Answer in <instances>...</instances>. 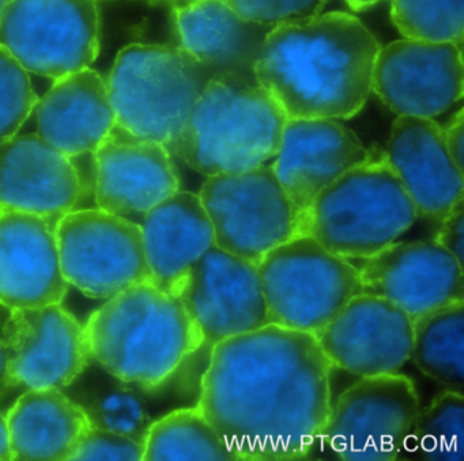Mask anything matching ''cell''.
<instances>
[{
  "label": "cell",
  "instance_id": "obj_1",
  "mask_svg": "<svg viewBox=\"0 0 464 461\" xmlns=\"http://www.w3.org/2000/svg\"><path fill=\"white\" fill-rule=\"evenodd\" d=\"M331 370L314 335L267 324L211 347L197 406L238 461L304 460L330 414Z\"/></svg>",
  "mask_w": 464,
  "mask_h": 461
},
{
  "label": "cell",
  "instance_id": "obj_2",
  "mask_svg": "<svg viewBox=\"0 0 464 461\" xmlns=\"http://www.w3.org/2000/svg\"><path fill=\"white\" fill-rule=\"evenodd\" d=\"M376 37L344 13L276 26L255 69L287 119H349L372 91Z\"/></svg>",
  "mask_w": 464,
  "mask_h": 461
},
{
  "label": "cell",
  "instance_id": "obj_3",
  "mask_svg": "<svg viewBox=\"0 0 464 461\" xmlns=\"http://www.w3.org/2000/svg\"><path fill=\"white\" fill-rule=\"evenodd\" d=\"M85 328L93 360L111 376L146 392L164 387L205 349L181 301L150 282L107 300Z\"/></svg>",
  "mask_w": 464,
  "mask_h": 461
},
{
  "label": "cell",
  "instance_id": "obj_4",
  "mask_svg": "<svg viewBox=\"0 0 464 461\" xmlns=\"http://www.w3.org/2000/svg\"><path fill=\"white\" fill-rule=\"evenodd\" d=\"M286 121L257 81L216 75L192 107L172 154L206 178L246 172L271 164Z\"/></svg>",
  "mask_w": 464,
  "mask_h": 461
},
{
  "label": "cell",
  "instance_id": "obj_5",
  "mask_svg": "<svg viewBox=\"0 0 464 461\" xmlns=\"http://www.w3.org/2000/svg\"><path fill=\"white\" fill-rule=\"evenodd\" d=\"M411 197L379 149L339 176L312 203L306 235L350 262H361L396 243L417 221Z\"/></svg>",
  "mask_w": 464,
  "mask_h": 461
},
{
  "label": "cell",
  "instance_id": "obj_6",
  "mask_svg": "<svg viewBox=\"0 0 464 461\" xmlns=\"http://www.w3.org/2000/svg\"><path fill=\"white\" fill-rule=\"evenodd\" d=\"M214 77L181 47L130 45L116 58L107 83L116 123L172 154L192 107Z\"/></svg>",
  "mask_w": 464,
  "mask_h": 461
},
{
  "label": "cell",
  "instance_id": "obj_7",
  "mask_svg": "<svg viewBox=\"0 0 464 461\" xmlns=\"http://www.w3.org/2000/svg\"><path fill=\"white\" fill-rule=\"evenodd\" d=\"M268 324L316 335L355 295L354 263L331 254L309 235L268 252L259 263Z\"/></svg>",
  "mask_w": 464,
  "mask_h": 461
},
{
  "label": "cell",
  "instance_id": "obj_8",
  "mask_svg": "<svg viewBox=\"0 0 464 461\" xmlns=\"http://www.w3.org/2000/svg\"><path fill=\"white\" fill-rule=\"evenodd\" d=\"M198 195L216 245L256 264L276 246L306 235L303 218L271 164L211 176Z\"/></svg>",
  "mask_w": 464,
  "mask_h": 461
},
{
  "label": "cell",
  "instance_id": "obj_9",
  "mask_svg": "<svg viewBox=\"0 0 464 461\" xmlns=\"http://www.w3.org/2000/svg\"><path fill=\"white\" fill-rule=\"evenodd\" d=\"M420 408L403 374L358 379L331 403L316 447L335 460H399Z\"/></svg>",
  "mask_w": 464,
  "mask_h": 461
},
{
  "label": "cell",
  "instance_id": "obj_10",
  "mask_svg": "<svg viewBox=\"0 0 464 461\" xmlns=\"http://www.w3.org/2000/svg\"><path fill=\"white\" fill-rule=\"evenodd\" d=\"M99 36V0H9L0 15V48L53 80L89 69Z\"/></svg>",
  "mask_w": 464,
  "mask_h": 461
},
{
  "label": "cell",
  "instance_id": "obj_11",
  "mask_svg": "<svg viewBox=\"0 0 464 461\" xmlns=\"http://www.w3.org/2000/svg\"><path fill=\"white\" fill-rule=\"evenodd\" d=\"M62 273L67 283L96 300H110L150 282L142 227L107 211H70L56 229Z\"/></svg>",
  "mask_w": 464,
  "mask_h": 461
},
{
  "label": "cell",
  "instance_id": "obj_12",
  "mask_svg": "<svg viewBox=\"0 0 464 461\" xmlns=\"http://www.w3.org/2000/svg\"><path fill=\"white\" fill-rule=\"evenodd\" d=\"M176 297L208 350L268 324L256 263L214 245L189 268Z\"/></svg>",
  "mask_w": 464,
  "mask_h": 461
},
{
  "label": "cell",
  "instance_id": "obj_13",
  "mask_svg": "<svg viewBox=\"0 0 464 461\" xmlns=\"http://www.w3.org/2000/svg\"><path fill=\"white\" fill-rule=\"evenodd\" d=\"M2 333L12 388L64 389L93 360L85 325L61 303L9 309Z\"/></svg>",
  "mask_w": 464,
  "mask_h": 461
},
{
  "label": "cell",
  "instance_id": "obj_14",
  "mask_svg": "<svg viewBox=\"0 0 464 461\" xmlns=\"http://www.w3.org/2000/svg\"><path fill=\"white\" fill-rule=\"evenodd\" d=\"M461 45L403 39L380 47L372 91L398 116L442 115L463 97Z\"/></svg>",
  "mask_w": 464,
  "mask_h": 461
},
{
  "label": "cell",
  "instance_id": "obj_15",
  "mask_svg": "<svg viewBox=\"0 0 464 461\" xmlns=\"http://www.w3.org/2000/svg\"><path fill=\"white\" fill-rule=\"evenodd\" d=\"M331 368L357 379L401 371L410 360L412 320L374 295H355L314 335Z\"/></svg>",
  "mask_w": 464,
  "mask_h": 461
},
{
  "label": "cell",
  "instance_id": "obj_16",
  "mask_svg": "<svg viewBox=\"0 0 464 461\" xmlns=\"http://www.w3.org/2000/svg\"><path fill=\"white\" fill-rule=\"evenodd\" d=\"M357 268L362 294L390 301L412 322L464 301L463 264L434 241H396Z\"/></svg>",
  "mask_w": 464,
  "mask_h": 461
},
{
  "label": "cell",
  "instance_id": "obj_17",
  "mask_svg": "<svg viewBox=\"0 0 464 461\" xmlns=\"http://www.w3.org/2000/svg\"><path fill=\"white\" fill-rule=\"evenodd\" d=\"M368 157L357 135L334 119H287L271 167L300 213L305 233L314 197Z\"/></svg>",
  "mask_w": 464,
  "mask_h": 461
},
{
  "label": "cell",
  "instance_id": "obj_18",
  "mask_svg": "<svg viewBox=\"0 0 464 461\" xmlns=\"http://www.w3.org/2000/svg\"><path fill=\"white\" fill-rule=\"evenodd\" d=\"M97 207L129 218L180 189L172 154L116 123L96 150Z\"/></svg>",
  "mask_w": 464,
  "mask_h": 461
},
{
  "label": "cell",
  "instance_id": "obj_19",
  "mask_svg": "<svg viewBox=\"0 0 464 461\" xmlns=\"http://www.w3.org/2000/svg\"><path fill=\"white\" fill-rule=\"evenodd\" d=\"M62 216L0 213V305L7 309L61 303L69 283L62 273L56 229Z\"/></svg>",
  "mask_w": 464,
  "mask_h": 461
},
{
  "label": "cell",
  "instance_id": "obj_20",
  "mask_svg": "<svg viewBox=\"0 0 464 461\" xmlns=\"http://www.w3.org/2000/svg\"><path fill=\"white\" fill-rule=\"evenodd\" d=\"M384 154L418 218L441 221L463 200V170L450 158L442 127L433 119L398 116Z\"/></svg>",
  "mask_w": 464,
  "mask_h": 461
},
{
  "label": "cell",
  "instance_id": "obj_21",
  "mask_svg": "<svg viewBox=\"0 0 464 461\" xmlns=\"http://www.w3.org/2000/svg\"><path fill=\"white\" fill-rule=\"evenodd\" d=\"M75 199L77 176L69 156L37 134L0 143V213L63 216Z\"/></svg>",
  "mask_w": 464,
  "mask_h": 461
},
{
  "label": "cell",
  "instance_id": "obj_22",
  "mask_svg": "<svg viewBox=\"0 0 464 461\" xmlns=\"http://www.w3.org/2000/svg\"><path fill=\"white\" fill-rule=\"evenodd\" d=\"M180 45L216 75L257 81L255 69L274 28L238 15L227 0H175Z\"/></svg>",
  "mask_w": 464,
  "mask_h": 461
},
{
  "label": "cell",
  "instance_id": "obj_23",
  "mask_svg": "<svg viewBox=\"0 0 464 461\" xmlns=\"http://www.w3.org/2000/svg\"><path fill=\"white\" fill-rule=\"evenodd\" d=\"M150 283L176 294L189 268L216 245L199 195L179 189L142 216Z\"/></svg>",
  "mask_w": 464,
  "mask_h": 461
},
{
  "label": "cell",
  "instance_id": "obj_24",
  "mask_svg": "<svg viewBox=\"0 0 464 461\" xmlns=\"http://www.w3.org/2000/svg\"><path fill=\"white\" fill-rule=\"evenodd\" d=\"M34 107L37 135L66 156L96 151L116 124L107 82L91 67L55 80Z\"/></svg>",
  "mask_w": 464,
  "mask_h": 461
},
{
  "label": "cell",
  "instance_id": "obj_25",
  "mask_svg": "<svg viewBox=\"0 0 464 461\" xmlns=\"http://www.w3.org/2000/svg\"><path fill=\"white\" fill-rule=\"evenodd\" d=\"M6 417L13 460H70L92 427L82 407L56 388L26 389Z\"/></svg>",
  "mask_w": 464,
  "mask_h": 461
},
{
  "label": "cell",
  "instance_id": "obj_26",
  "mask_svg": "<svg viewBox=\"0 0 464 461\" xmlns=\"http://www.w3.org/2000/svg\"><path fill=\"white\" fill-rule=\"evenodd\" d=\"M410 360L447 389L464 390V301L412 322Z\"/></svg>",
  "mask_w": 464,
  "mask_h": 461
},
{
  "label": "cell",
  "instance_id": "obj_27",
  "mask_svg": "<svg viewBox=\"0 0 464 461\" xmlns=\"http://www.w3.org/2000/svg\"><path fill=\"white\" fill-rule=\"evenodd\" d=\"M143 460L238 461L197 404L151 423Z\"/></svg>",
  "mask_w": 464,
  "mask_h": 461
},
{
  "label": "cell",
  "instance_id": "obj_28",
  "mask_svg": "<svg viewBox=\"0 0 464 461\" xmlns=\"http://www.w3.org/2000/svg\"><path fill=\"white\" fill-rule=\"evenodd\" d=\"M463 461L464 398L445 389L418 411L399 460Z\"/></svg>",
  "mask_w": 464,
  "mask_h": 461
},
{
  "label": "cell",
  "instance_id": "obj_29",
  "mask_svg": "<svg viewBox=\"0 0 464 461\" xmlns=\"http://www.w3.org/2000/svg\"><path fill=\"white\" fill-rule=\"evenodd\" d=\"M115 382L89 390L77 401L93 427L113 431L145 442L151 420L148 404L138 388Z\"/></svg>",
  "mask_w": 464,
  "mask_h": 461
},
{
  "label": "cell",
  "instance_id": "obj_30",
  "mask_svg": "<svg viewBox=\"0 0 464 461\" xmlns=\"http://www.w3.org/2000/svg\"><path fill=\"white\" fill-rule=\"evenodd\" d=\"M391 17L404 39L463 44L464 0H391Z\"/></svg>",
  "mask_w": 464,
  "mask_h": 461
},
{
  "label": "cell",
  "instance_id": "obj_31",
  "mask_svg": "<svg viewBox=\"0 0 464 461\" xmlns=\"http://www.w3.org/2000/svg\"><path fill=\"white\" fill-rule=\"evenodd\" d=\"M36 102L29 72L0 48V143L17 135Z\"/></svg>",
  "mask_w": 464,
  "mask_h": 461
},
{
  "label": "cell",
  "instance_id": "obj_32",
  "mask_svg": "<svg viewBox=\"0 0 464 461\" xmlns=\"http://www.w3.org/2000/svg\"><path fill=\"white\" fill-rule=\"evenodd\" d=\"M327 0H227L246 20L276 28L320 14Z\"/></svg>",
  "mask_w": 464,
  "mask_h": 461
},
{
  "label": "cell",
  "instance_id": "obj_33",
  "mask_svg": "<svg viewBox=\"0 0 464 461\" xmlns=\"http://www.w3.org/2000/svg\"><path fill=\"white\" fill-rule=\"evenodd\" d=\"M145 455V442L131 437L92 426L78 444L70 460L140 461Z\"/></svg>",
  "mask_w": 464,
  "mask_h": 461
},
{
  "label": "cell",
  "instance_id": "obj_34",
  "mask_svg": "<svg viewBox=\"0 0 464 461\" xmlns=\"http://www.w3.org/2000/svg\"><path fill=\"white\" fill-rule=\"evenodd\" d=\"M77 176V199L72 211L94 210L97 207L96 151L69 156Z\"/></svg>",
  "mask_w": 464,
  "mask_h": 461
},
{
  "label": "cell",
  "instance_id": "obj_35",
  "mask_svg": "<svg viewBox=\"0 0 464 461\" xmlns=\"http://www.w3.org/2000/svg\"><path fill=\"white\" fill-rule=\"evenodd\" d=\"M464 205L459 202L440 222L434 243L452 255L460 264L464 260Z\"/></svg>",
  "mask_w": 464,
  "mask_h": 461
},
{
  "label": "cell",
  "instance_id": "obj_36",
  "mask_svg": "<svg viewBox=\"0 0 464 461\" xmlns=\"http://www.w3.org/2000/svg\"><path fill=\"white\" fill-rule=\"evenodd\" d=\"M444 131L445 146L448 153L453 159L459 169L463 170V135H464V118L463 110H459L450 119V123Z\"/></svg>",
  "mask_w": 464,
  "mask_h": 461
},
{
  "label": "cell",
  "instance_id": "obj_37",
  "mask_svg": "<svg viewBox=\"0 0 464 461\" xmlns=\"http://www.w3.org/2000/svg\"><path fill=\"white\" fill-rule=\"evenodd\" d=\"M12 389V382L9 376V362H7L6 347L4 343V333L0 325V395Z\"/></svg>",
  "mask_w": 464,
  "mask_h": 461
},
{
  "label": "cell",
  "instance_id": "obj_38",
  "mask_svg": "<svg viewBox=\"0 0 464 461\" xmlns=\"http://www.w3.org/2000/svg\"><path fill=\"white\" fill-rule=\"evenodd\" d=\"M13 460L12 447H10L9 423L6 414L0 411V461Z\"/></svg>",
  "mask_w": 464,
  "mask_h": 461
},
{
  "label": "cell",
  "instance_id": "obj_39",
  "mask_svg": "<svg viewBox=\"0 0 464 461\" xmlns=\"http://www.w3.org/2000/svg\"><path fill=\"white\" fill-rule=\"evenodd\" d=\"M353 10H357V12H361V10L369 9V7L376 6V5L382 4L384 0H344Z\"/></svg>",
  "mask_w": 464,
  "mask_h": 461
},
{
  "label": "cell",
  "instance_id": "obj_40",
  "mask_svg": "<svg viewBox=\"0 0 464 461\" xmlns=\"http://www.w3.org/2000/svg\"><path fill=\"white\" fill-rule=\"evenodd\" d=\"M7 2L9 0H0V15H2V13H4L5 7H6Z\"/></svg>",
  "mask_w": 464,
  "mask_h": 461
}]
</instances>
